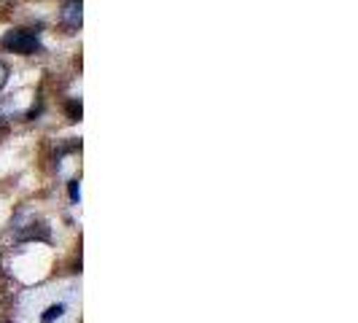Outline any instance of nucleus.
<instances>
[{
    "mask_svg": "<svg viewBox=\"0 0 358 323\" xmlns=\"http://www.w3.org/2000/svg\"><path fill=\"white\" fill-rule=\"evenodd\" d=\"M3 49H8V52L14 54H22V57H30V54H36L41 49V41H38L36 33H30V30H8L6 36H3Z\"/></svg>",
    "mask_w": 358,
    "mask_h": 323,
    "instance_id": "1",
    "label": "nucleus"
},
{
    "mask_svg": "<svg viewBox=\"0 0 358 323\" xmlns=\"http://www.w3.org/2000/svg\"><path fill=\"white\" fill-rule=\"evenodd\" d=\"M62 24L68 27V30H78L81 27V0H71V3H65V8H62Z\"/></svg>",
    "mask_w": 358,
    "mask_h": 323,
    "instance_id": "2",
    "label": "nucleus"
},
{
    "mask_svg": "<svg viewBox=\"0 0 358 323\" xmlns=\"http://www.w3.org/2000/svg\"><path fill=\"white\" fill-rule=\"evenodd\" d=\"M6 84H8V65L0 59V89H3Z\"/></svg>",
    "mask_w": 358,
    "mask_h": 323,
    "instance_id": "3",
    "label": "nucleus"
},
{
    "mask_svg": "<svg viewBox=\"0 0 358 323\" xmlns=\"http://www.w3.org/2000/svg\"><path fill=\"white\" fill-rule=\"evenodd\" d=\"M0 261H3V256H0Z\"/></svg>",
    "mask_w": 358,
    "mask_h": 323,
    "instance_id": "4",
    "label": "nucleus"
}]
</instances>
